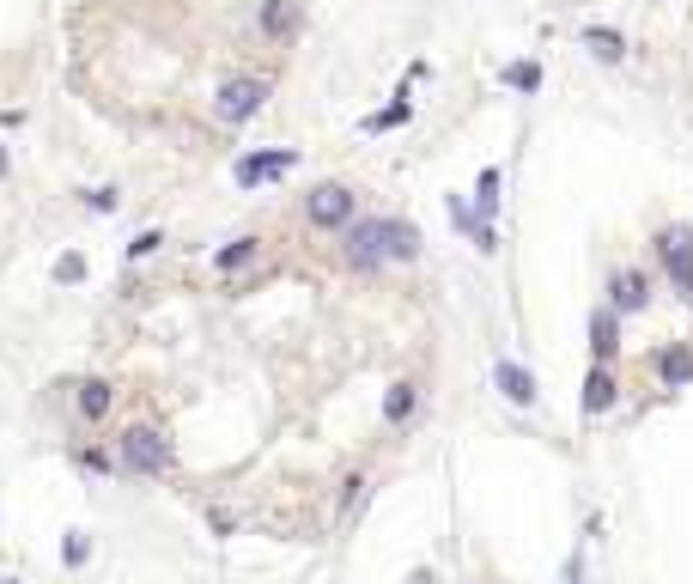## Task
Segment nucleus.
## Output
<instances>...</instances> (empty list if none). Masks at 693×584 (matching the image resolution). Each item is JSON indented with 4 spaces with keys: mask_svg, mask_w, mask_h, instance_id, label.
<instances>
[{
    "mask_svg": "<svg viewBox=\"0 0 693 584\" xmlns=\"http://www.w3.org/2000/svg\"><path fill=\"white\" fill-rule=\"evenodd\" d=\"M116 457H122V475H171L177 469V445L152 420H128L116 432Z\"/></svg>",
    "mask_w": 693,
    "mask_h": 584,
    "instance_id": "nucleus-1",
    "label": "nucleus"
},
{
    "mask_svg": "<svg viewBox=\"0 0 693 584\" xmlns=\"http://www.w3.org/2000/svg\"><path fill=\"white\" fill-rule=\"evenodd\" d=\"M268 80L262 73H231V80H219V92H213V122L219 128H244V122H256L262 116V104H268Z\"/></svg>",
    "mask_w": 693,
    "mask_h": 584,
    "instance_id": "nucleus-2",
    "label": "nucleus"
},
{
    "mask_svg": "<svg viewBox=\"0 0 693 584\" xmlns=\"http://www.w3.org/2000/svg\"><path fill=\"white\" fill-rule=\"evenodd\" d=\"M304 219H311L317 232H347L359 219V195L347 183H317L311 195H304Z\"/></svg>",
    "mask_w": 693,
    "mask_h": 584,
    "instance_id": "nucleus-3",
    "label": "nucleus"
},
{
    "mask_svg": "<svg viewBox=\"0 0 693 584\" xmlns=\"http://www.w3.org/2000/svg\"><path fill=\"white\" fill-rule=\"evenodd\" d=\"M286 171H298V146H262V153H244L238 165H231V183L262 189V183H280Z\"/></svg>",
    "mask_w": 693,
    "mask_h": 584,
    "instance_id": "nucleus-4",
    "label": "nucleus"
},
{
    "mask_svg": "<svg viewBox=\"0 0 693 584\" xmlns=\"http://www.w3.org/2000/svg\"><path fill=\"white\" fill-rule=\"evenodd\" d=\"M341 262L347 268H359V274H377L383 262V219H353V226L341 232Z\"/></svg>",
    "mask_w": 693,
    "mask_h": 584,
    "instance_id": "nucleus-5",
    "label": "nucleus"
},
{
    "mask_svg": "<svg viewBox=\"0 0 693 584\" xmlns=\"http://www.w3.org/2000/svg\"><path fill=\"white\" fill-rule=\"evenodd\" d=\"M256 31L268 43H292L304 31V0H262V7H256Z\"/></svg>",
    "mask_w": 693,
    "mask_h": 584,
    "instance_id": "nucleus-6",
    "label": "nucleus"
},
{
    "mask_svg": "<svg viewBox=\"0 0 693 584\" xmlns=\"http://www.w3.org/2000/svg\"><path fill=\"white\" fill-rule=\"evenodd\" d=\"M657 256H663L669 280H675L681 292H693V232H687V226H663V238H657Z\"/></svg>",
    "mask_w": 693,
    "mask_h": 584,
    "instance_id": "nucleus-7",
    "label": "nucleus"
},
{
    "mask_svg": "<svg viewBox=\"0 0 693 584\" xmlns=\"http://www.w3.org/2000/svg\"><path fill=\"white\" fill-rule=\"evenodd\" d=\"M608 305L621 311V317H639V311L651 305V280H645V268H614V274H608Z\"/></svg>",
    "mask_w": 693,
    "mask_h": 584,
    "instance_id": "nucleus-8",
    "label": "nucleus"
},
{
    "mask_svg": "<svg viewBox=\"0 0 693 584\" xmlns=\"http://www.w3.org/2000/svg\"><path fill=\"white\" fill-rule=\"evenodd\" d=\"M493 384H499V396H505L511 408H535V396H542L535 372H529V365H517V359H499V365H493Z\"/></svg>",
    "mask_w": 693,
    "mask_h": 584,
    "instance_id": "nucleus-9",
    "label": "nucleus"
},
{
    "mask_svg": "<svg viewBox=\"0 0 693 584\" xmlns=\"http://www.w3.org/2000/svg\"><path fill=\"white\" fill-rule=\"evenodd\" d=\"M590 353L602 365H614V353H621V311H614V305L590 311Z\"/></svg>",
    "mask_w": 693,
    "mask_h": 584,
    "instance_id": "nucleus-10",
    "label": "nucleus"
},
{
    "mask_svg": "<svg viewBox=\"0 0 693 584\" xmlns=\"http://www.w3.org/2000/svg\"><path fill=\"white\" fill-rule=\"evenodd\" d=\"M110 408H116V384H104V378H86L80 390H73V414H80L86 426H98Z\"/></svg>",
    "mask_w": 693,
    "mask_h": 584,
    "instance_id": "nucleus-11",
    "label": "nucleus"
},
{
    "mask_svg": "<svg viewBox=\"0 0 693 584\" xmlns=\"http://www.w3.org/2000/svg\"><path fill=\"white\" fill-rule=\"evenodd\" d=\"M614 402H621V384H614V365H590V378H584V414H608Z\"/></svg>",
    "mask_w": 693,
    "mask_h": 584,
    "instance_id": "nucleus-12",
    "label": "nucleus"
},
{
    "mask_svg": "<svg viewBox=\"0 0 693 584\" xmlns=\"http://www.w3.org/2000/svg\"><path fill=\"white\" fill-rule=\"evenodd\" d=\"M651 365H657V384H663V390H687V384H693V347H681V341L663 347Z\"/></svg>",
    "mask_w": 693,
    "mask_h": 584,
    "instance_id": "nucleus-13",
    "label": "nucleus"
},
{
    "mask_svg": "<svg viewBox=\"0 0 693 584\" xmlns=\"http://www.w3.org/2000/svg\"><path fill=\"white\" fill-rule=\"evenodd\" d=\"M383 256L390 262H420V226L414 219H383Z\"/></svg>",
    "mask_w": 693,
    "mask_h": 584,
    "instance_id": "nucleus-14",
    "label": "nucleus"
},
{
    "mask_svg": "<svg viewBox=\"0 0 693 584\" xmlns=\"http://www.w3.org/2000/svg\"><path fill=\"white\" fill-rule=\"evenodd\" d=\"M420 414V384H390V390H383V426H408Z\"/></svg>",
    "mask_w": 693,
    "mask_h": 584,
    "instance_id": "nucleus-15",
    "label": "nucleus"
},
{
    "mask_svg": "<svg viewBox=\"0 0 693 584\" xmlns=\"http://www.w3.org/2000/svg\"><path fill=\"white\" fill-rule=\"evenodd\" d=\"M578 37H584V49H590L596 61H608V67H614V61H627V37L614 31V25H584Z\"/></svg>",
    "mask_w": 693,
    "mask_h": 584,
    "instance_id": "nucleus-16",
    "label": "nucleus"
},
{
    "mask_svg": "<svg viewBox=\"0 0 693 584\" xmlns=\"http://www.w3.org/2000/svg\"><path fill=\"white\" fill-rule=\"evenodd\" d=\"M408 116H414V104H408V92H396V104H383V110H371V116H365L359 128H365V134H390V128H402Z\"/></svg>",
    "mask_w": 693,
    "mask_h": 584,
    "instance_id": "nucleus-17",
    "label": "nucleus"
},
{
    "mask_svg": "<svg viewBox=\"0 0 693 584\" xmlns=\"http://www.w3.org/2000/svg\"><path fill=\"white\" fill-rule=\"evenodd\" d=\"M256 256H262V238H238V244H225V250L213 256V268H219V274H238V268H250Z\"/></svg>",
    "mask_w": 693,
    "mask_h": 584,
    "instance_id": "nucleus-18",
    "label": "nucleus"
},
{
    "mask_svg": "<svg viewBox=\"0 0 693 584\" xmlns=\"http://www.w3.org/2000/svg\"><path fill=\"white\" fill-rule=\"evenodd\" d=\"M475 213H481V226H493V213H499V165H487L475 177Z\"/></svg>",
    "mask_w": 693,
    "mask_h": 584,
    "instance_id": "nucleus-19",
    "label": "nucleus"
},
{
    "mask_svg": "<svg viewBox=\"0 0 693 584\" xmlns=\"http://www.w3.org/2000/svg\"><path fill=\"white\" fill-rule=\"evenodd\" d=\"M73 463H80L86 475H122V457L104 451V445H80V451H73Z\"/></svg>",
    "mask_w": 693,
    "mask_h": 584,
    "instance_id": "nucleus-20",
    "label": "nucleus"
},
{
    "mask_svg": "<svg viewBox=\"0 0 693 584\" xmlns=\"http://www.w3.org/2000/svg\"><path fill=\"white\" fill-rule=\"evenodd\" d=\"M365 493H371V481H365V475H347V481H341V511H335V518H341V524H353V518H359V505H365Z\"/></svg>",
    "mask_w": 693,
    "mask_h": 584,
    "instance_id": "nucleus-21",
    "label": "nucleus"
},
{
    "mask_svg": "<svg viewBox=\"0 0 693 584\" xmlns=\"http://www.w3.org/2000/svg\"><path fill=\"white\" fill-rule=\"evenodd\" d=\"M86 560H92V536H86V530H67V536H61V566L80 572Z\"/></svg>",
    "mask_w": 693,
    "mask_h": 584,
    "instance_id": "nucleus-22",
    "label": "nucleus"
},
{
    "mask_svg": "<svg viewBox=\"0 0 693 584\" xmlns=\"http://www.w3.org/2000/svg\"><path fill=\"white\" fill-rule=\"evenodd\" d=\"M86 274H92V268H86V256H80V250H67V256H55V268H49V280H55V286H80Z\"/></svg>",
    "mask_w": 693,
    "mask_h": 584,
    "instance_id": "nucleus-23",
    "label": "nucleus"
},
{
    "mask_svg": "<svg viewBox=\"0 0 693 584\" xmlns=\"http://www.w3.org/2000/svg\"><path fill=\"white\" fill-rule=\"evenodd\" d=\"M499 80H505L511 92H535V86H542V67H535V61H511Z\"/></svg>",
    "mask_w": 693,
    "mask_h": 584,
    "instance_id": "nucleus-24",
    "label": "nucleus"
},
{
    "mask_svg": "<svg viewBox=\"0 0 693 584\" xmlns=\"http://www.w3.org/2000/svg\"><path fill=\"white\" fill-rule=\"evenodd\" d=\"M159 250H165V232H159V226H152V232H140V238H128V250H122V256H128V262H146V256H159Z\"/></svg>",
    "mask_w": 693,
    "mask_h": 584,
    "instance_id": "nucleus-25",
    "label": "nucleus"
},
{
    "mask_svg": "<svg viewBox=\"0 0 693 584\" xmlns=\"http://www.w3.org/2000/svg\"><path fill=\"white\" fill-rule=\"evenodd\" d=\"M450 226H456V232H469V238H475V232H481V213H475L469 201H462V195H450Z\"/></svg>",
    "mask_w": 693,
    "mask_h": 584,
    "instance_id": "nucleus-26",
    "label": "nucleus"
},
{
    "mask_svg": "<svg viewBox=\"0 0 693 584\" xmlns=\"http://www.w3.org/2000/svg\"><path fill=\"white\" fill-rule=\"evenodd\" d=\"M86 207H92V213H116V207H122V189H116V183H98V189H86Z\"/></svg>",
    "mask_w": 693,
    "mask_h": 584,
    "instance_id": "nucleus-27",
    "label": "nucleus"
},
{
    "mask_svg": "<svg viewBox=\"0 0 693 584\" xmlns=\"http://www.w3.org/2000/svg\"><path fill=\"white\" fill-rule=\"evenodd\" d=\"M207 530H213V536L225 542V536H238V518H231L225 505H213V511H207Z\"/></svg>",
    "mask_w": 693,
    "mask_h": 584,
    "instance_id": "nucleus-28",
    "label": "nucleus"
},
{
    "mask_svg": "<svg viewBox=\"0 0 693 584\" xmlns=\"http://www.w3.org/2000/svg\"><path fill=\"white\" fill-rule=\"evenodd\" d=\"M566 584H584V554H572V560H566Z\"/></svg>",
    "mask_w": 693,
    "mask_h": 584,
    "instance_id": "nucleus-29",
    "label": "nucleus"
},
{
    "mask_svg": "<svg viewBox=\"0 0 693 584\" xmlns=\"http://www.w3.org/2000/svg\"><path fill=\"white\" fill-rule=\"evenodd\" d=\"M7 171H13V153H7V140H0V183H7Z\"/></svg>",
    "mask_w": 693,
    "mask_h": 584,
    "instance_id": "nucleus-30",
    "label": "nucleus"
},
{
    "mask_svg": "<svg viewBox=\"0 0 693 584\" xmlns=\"http://www.w3.org/2000/svg\"><path fill=\"white\" fill-rule=\"evenodd\" d=\"M408 584H438V578H432L426 566H414V572H408Z\"/></svg>",
    "mask_w": 693,
    "mask_h": 584,
    "instance_id": "nucleus-31",
    "label": "nucleus"
},
{
    "mask_svg": "<svg viewBox=\"0 0 693 584\" xmlns=\"http://www.w3.org/2000/svg\"><path fill=\"white\" fill-rule=\"evenodd\" d=\"M0 584H25V578H0Z\"/></svg>",
    "mask_w": 693,
    "mask_h": 584,
    "instance_id": "nucleus-32",
    "label": "nucleus"
},
{
    "mask_svg": "<svg viewBox=\"0 0 693 584\" xmlns=\"http://www.w3.org/2000/svg\"><path fill=\"white\" fill-rule=\"evenodd\" d=\"M687 299H693V292H687Z\"/></svg>",
    "mask_w": 693,
    "mask_h": 584,
    "instance_id": "nucleus-33",
    "label": "nucleus"
}]
</instances>
